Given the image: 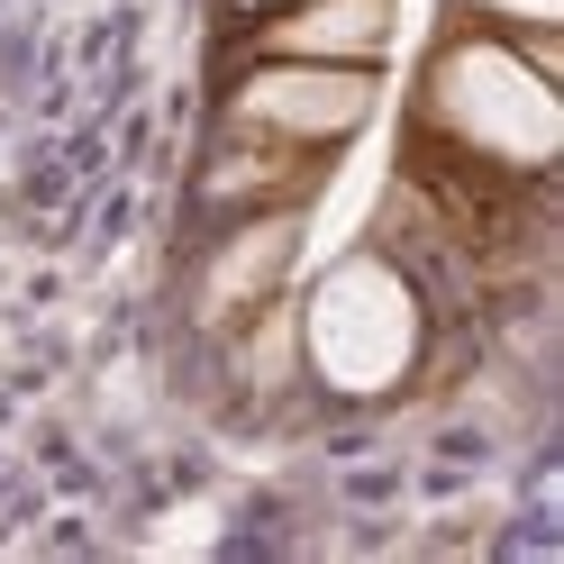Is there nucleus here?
Masks as SVG:
<instances>
[{
  "instance_id": "f257e3e1",
  "label": "nucleus",
  "mask_w": 564,
  "mask_h": 564,
  "mask_svg": "<svg viewBox=\"0 0 564 564\" xmlns=\"http://www.w3.org/2000/svg\"><path fill=\"white\" fill-rule=\"evenodd\" d=\"M419 137L446 147L465 173H538L564 155V100H555V55L546 28H528V46L491 37H446L419 74Z\"/></svg>"
},
{
  "instance_id": "f03ea898",
  "label": "nucleus",
  "mask_w": 564,
  "mask_h": 564,
  "mask_svg": "<svg viewBox=\"0 0 564 564\" xmlns=\"http://www.w3.org/2000/svg\"><path fill=\"white\" fill-rule=\"evenodd\" d=\"M429 356V301L382 246L337 256L301 301V365L337 401H392Z\"/></svg>"
},
{
  "instance_id": "7ed1b4c3",
  "label": "nucleus",
  "mask_w": 564,
  "mask_h": 564,
  "mask_svg": "<svg viewBox=\"0 0 564 564\" xmlns=\"http://www.w3.org/2000/svg\"><path fill=\"white\" fill-rule=\"evenodd\" d=\"M382 110V64H301V55H256L228 83V128L264 137L292 155H328L346 147L365 119Z\"/></svg>"
},
{
  "instance_id": "20e7f679",
  "label": "nucleus",
  "mask_w": 564,
  "mask_h": 564,
  "mask_svg": "<svg viewBox=\"0 0 564 564\" xmlns=\"http://www.w3.org/2000/svg\"><path fill=\"white\" fill-rule=\"evenodd\" d=\"M401 37V0H282L256 19V55L301 64H382Z\"/></svg>"
},
{
  "instance_id": "39448f33",
  "label": "nucleus",
  "mask_w": 564,
  "mask_h": 564,
  "mask_svg": "<svg viewBox=\"0 0 564 564\" xmlns=\"http://www.w3.org/2000/svg\"><path fill=\"white\" fill-rule=\"evenodd\" d=\"M491 19H510V28H555L564 0H491Z\"/></svg>"
},
{
  "instance_id": "423d86ee",
  "label": "nucleus",
  "mask_w": 564,
  "mask_h": 564,
  "mask_svg": "<svg viewBox=\"0 0 564 564\" xmlns=\"http://www.w3.org/2000/svg\"><path fill=\"white\" fill-rule=\"evenodd\" d=\"M264 10H282V0H228V19H264Z\"/></svg>"
}]
</instances>
